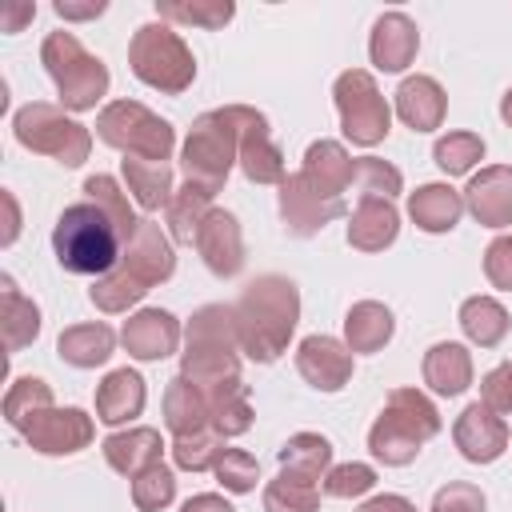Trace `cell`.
Returning <instances> with one entry per match:
<instances>
[{
  "label": "cell",
  "instance_id": "1",
  "mask_svg": "<svg viewBox=\"0 0 512 512\" xmlns=\"http://www.w3.org/2000/svg\"><path fill=\"white\" fill-rule=\"evenodd\" d=\"M232 316H236L240 352L248 360L272 364L288 348L292 328L300 320V292L288 276H260L244 288Z\"/></svg>",
  "mask_w": 512,
  "mask_h": 512
},
{
  "label": "cell",
  "instance_id": "2",
  "mask_svg": "<svg viewBox=\"0 0 512 512\" xmlns=\"http://www.w3.org/2000/svg\"><path fill=\"white\" fill-rule=\"evenodd\" d=\"M52 248H56V260L64 272L72 276H108L116 264H120V252H124V240L116 232V224L92 204H68L52 228Z\"/></svg>",
  "mask_w": 512,
  "mask_h": 512
},
{
  "label": "cell",
  "instance_id": "3",
  "mask_svg": "<svg viewBox=\"0 0 512 512\" xmlns=\"http://www.w3.org/2000/svg\"><path fill=\"white\" fill-rule=\"evenodd\" d=\"M240 336L236 316L224 304H204L188 328H184V364L180 376H188L196 388L212 392L228 380H240Z\"/></svg>",
  "mask_w": 512,
  "mask_h": 512
},
{
  "label": "cell",
  "instance_id": "4",
  "mask_svg": "<svg viewBox=\"0 0 512 512\" xmlns=\"http://www.w3.org/2000/svg\"><path fill=\"white\" fill-rule=\"evenodd\" d=\"M440 432V412L420 388H392L376 424L368 428V448L376 460L400 468Z\"/></svg>",
  "mask_w": 512,
  "mask_h": 512
},
{
  "label": "cell",
  "instance_id": "5",
  "mask_svg": "<svg viewBox=\"0 0 512 512\" xmlns=\"http://www.w3.org/2000/svg\"><path fill=\"white\" fill-rule=\"evenodd\" d=\"M236 160H240V116H236V104L196 116V124H192V132L184 140V156H180L188 184H196V188L216 196Z\"/></svg>",
  "mask_w": 512,
  "mask_h": 512
},
{
  "label": "cell",
  "instance_id": "6",
  "mask_svg": "<svg viewBox=\"0 0 512 512\" xmlns=\"http://www.w3.org/2000/svg\"><path fill=\"white\" fill-rule=\"evenodd\" d=\"M40 60L60 92V104L72 112H88L96 108V100L108 92V68L104 60H96L72 32H48Z\"/></svg>",
  "mask_w": 512,
  "mask_h": 512
},
{
  "label": "cell",
  "instance_id": "7",
  "mask_svg": "<svg viewBox=\"0 0 512 512\" xmlns=\"http://www.w3.org/2000/svg\"><path fill=\"white\" fill-rule=\"evenodd\" d=\"M128 64H132L136 80H144L148 88H160L168 96L184 92L196 80V60H192L188 44L164 20L136 28V36L128 44Z\"/></svg>",
  "mask_w": 512,
  "mask_h": 512
},
{
  "label": "cell",
  "instance_id": "8",
  "mask_svg": "<svg viewBox=\"0 0 512 512\" xmlns=\"http://www.w3.org/2000/svg\"><path fill=\"white\" fill-rule=\"evenodd\" d=\"M12 128H16V140H20L24 148H32V152H40V156H52V160L64 164V168L84 164L88 152H92L88 128L76 124L72 116H64L56 104H44V100L24 104V108L16 112V120H12Z\"/></svg>",
  "mask_w": 512,
  "mask_h": 512
},
{
  "label": "cell",
  "instance_id": "9",
  "mask_svg": "<svg viewBox=\"0 0 512 512\" xmlns=\"http://www.w3.org/2000/svg\"><path fill=\"white\" fill-rule=\"evenodd\" d=\"M96 136L112 148H120L124 156H144V160H168L176 132L168 120H160L156 112H148L136 100H116L96 116Z\"/></svg>",
  "mask_w": 512,
  "mask_h": 512
},
{
  "label": "cell",
  "instance_id": "10",
  "mask_svg": "<svg viewBox=\"0 0 512 512\" xmlns=\"http://www.w3.org/2000/svg\"><path fill=\"white\" fill-rule=\"evenodd\" d=\"M336 112H340V128L352 144L360 148H372L388 136V124H392V112H388V100L380 96L372 72L364 68H348L336 76Z\"/></svg>",
  "mask_w": 512,
  "mask_h": 512
},
{
  "label": "cell",
  "instance_id": "11",
  "mask_svg": "<svg viewBox=\"0 0 512 512\" xmlns=\"http://www.w3.org/2000/svg\"><path fill=\"white\" fill-rule=\"evenodd\" d=\"M336 216H344V200L320 192L304 172L284 176V184H280V220L292 236H316Z\"/></svg>",
  "mask_w": 512,
  "mask_h": 512
},
{
  "label": "cell",
  "instance_id": "12",
  "mask_svg": "<svg viewBox=\"0 0 512 512\" xmlns=\"http://www.w3.org/2000/svg\"><path fill=\"white\" fill-rule=\"evenodd\" d=\"M92 436H96V428H92V416L88 412H80V408H56V404L44 408V412H36L28 420V428H24V440L36 452H44V456H72V452L88 448Z\"/></svg>",
  "mask_w": 512,
  "mask_h": 512
},
{
  "label": "cell",
  "instance_id": "13",
  "mask_svg": "<svg viewBox=\"0 0 512 512\" xmlns=\"http://www.w3.org/2000/svg\"><path fill=\"white\" fill-rule=\"evenodd\" d=\"M136 284L152 288V284H164L172 272H176V256H172V240L160 232L156 220H140L136 236L124 244L120 252V264Z\"/></svg>",
  "mask_w": 512,
  "mask_h": 512
},
{
  "label": "cell",
  "instance_id": "14",
  "mask_svg": "<svg viewBox=\"0 0 512 512\" xmlns=\"http://www.w3.org/2000/svg\"><path fill=\"white\" fill-rule=\"evenodd\" d=\"M236 116H240V168H244V176L252 184H284V156L272 144L268 120L244 104H236Z\"/></svg>",
  "mask_w": 512,
  "mask_h": 512
},
{
  "label": "cell",
  "instance_id": "15",
  "mask_svg": "<svg viewBox=\"0 0 512 512\" xmlns=\"http://www.w3.org/2000/svg\"><path fill=\"white\" fill-rule=\"evenodd\" d=\"M296 372L320 392H340L352 380V348L336 336H304L296 348Z\"/></svg>",
  "mask_w": 512,
  "mask_h": 512
},
{
  "label": "cell",
  "instance_id": "16",
  "mask_svg": "<svg viewBox=\"0 0 512 512\" xmlns=\"http://www.w3.org/2000/svg\"><path fill=\"white\" fill-rule=\"evenodd\" d=\"M452 440H456V448H460L464 460H472V464H492V460L508 448V424H504V416H496L488 404L476 400V404H468V408L456 416Z\"/></svg>",
  "mask_w": 512,
  "mask_h": 512
},
{
  "label": "cell",
  "instance_id": "17",
  "mask_svg": "<svg viewBox=\"0 0 512 512\" xmlns=\"http://www.w3.org/2000/svg\"><path fill=\"white\" fill-rule=\"evenodd\" d=\"M196 252H200V260L208 264L212 276L232 280V276L244 268V236H240L236 216L212 208L208 220H204L200 232H196Z\"/></svg>",
  "mask_w": 512,
  "mask_h": 512
},
{
  "label": "cell",
  "instance_id": "18",
  "mask_svg": "<svg viewBox=\"0 0 512 512\" xmlns=\"http://www.w3.org/2000/svg\"><path fill=\"white\" fill-rule=\"evenodd\" d=\"M120 344L136 360H164L180 344V320L172 312H164V308H140L136 316L124 320Z\"/></svg>",
  "mask_w": 512,
  "mask_h": 512
},
{
  "label": "cell",
  "instance_id": "19",
  "mask_svg": "<svg viewBox=\"0 0 512 512\" xmlns=\"http://www.w3.org/2000/svg\"><path fill=\"white\" fill-rule=\"evenodd\" d=\"M464 208L484 224V228H504L512 224V168L492 164L480 168L468 188H464Z\"/></svg>",
  "mask_w": 512,
  "mask_h": 512
},
{
  "label": "cell",
  "instance_id": "20",
  "mask_svg": "<svg viewBox=\"0 0 512 512\" xmlns=\"http://www.w3.org/2000/svg\"><path fill=\"white\" fill-rule=\"evenodd\" d=\"M420 48V32L404 12H384L372 24V40H368V56L380 72H404L416 60Z\"/></svg>",
  "mask_w": 512,
  "mask_h": 512
},
{
  "label": "cell",
  "instance_id": "21",
  "mask_svg": "<svg viewBox=\"0 0 512 512\" xmlns=\"http://www.w3.org/2000/svg\"><path fill=\"white\" fill-rule=\"evenodd\" d=\"M448 112V96L432 76H408L396 88V116L412 128V132H432L444 124Z\"/></svg>",
  "mask_w": 512,
  "mask_h": 512
},
{
  "label": "cell",
  "instance_id": "22",
  "mask_svg": "<svg viewBox=\"0 0 512 512\" xmlns=\"http://www.w3.org/2000/svg\"><path fill=\"white\" fill-rule=\"evenodd\" d=\"M164 424L172 436H192L212 424V404L208 392L196 388L188 376H172L164 388Z\"/></svg>",
  "mask_w": 512,
  "mask_h": 512
},
{
  "label": "cell",
  "instance_id": "23",
  "mask_svg": "<svg viewBox=\"0 0 512 512\" xmlns=\"http://www.w3.org/2000/svg\"><path fill=\"white\" fill-rule=\"evenodd\" d=\"M400 232V212L392 200H356L348 220V244L360 252H384Z\"/></svg>",
  "mask_w": 512,
  "mask_h": 512
},
{
  "label": "cell",
  "instance_id": "24",
  "mask_svg": "<svg viewBox=\"0 0 512 512\" xmlns=\"http://www.w3.org/2000/svg\"><path fill=\"white\" fill-rule=\"evenodd\" d=\"M100 448H104L108 468H116L120 476H140L144 468L160 464L164 440L156 428H128V432H112Z\"/></svg>",
  "mask_w": 512,
  "mask_h": 512
},
{
  "label": "cell",
  "instance_id": "25",
  "mask_svg": "<svg viewBox=\"0 0 512 512\" xmlns=\"http://www.w3.org/2000/svg\"><path fill=\"white\" fill-rule=\"evenodd\" d=\"M144 412V380L132 368H116L104 376V384L96 388V420L104 424H128L132 416Z\"/></svg>",
  "mask_w": 512,
  "mask_h": 512
},
{
  "label": "cell",
  "instance_id": "26",
  "mask_svg": "<svg viewBox=\"0 0 512 512\" xmlns=\"http://www.w3.org/2000/svg\"><path fill=\"white\" fill-rule=\"evenodd\" d=\"M300 172H304L320 192L344 200V192L352 188V172H356V164H352V156L344 152V144H336V140H316V144H308V152H304V168H300Z\"/></svg>",
  "mask_w": 512,
  "mask_h": 512
},
{
  "label": "cell",
  "instance_id": "27",
  "mask_svg": "<svg viewBox=\"0 0 512 512\" xmlns=\"http://www.w3.org/2000/svg\"><path fill=\"white\" fill-rule=\"evenodd\" d=\"M424 384L436 392V396H460L468 384H472V356L464 344H432L424 352Z\"/></svg>",
  "mask_w": 512,
  "mask_h": 512
},
{
  "label": "cell",
  "instance_id": "28",
  "mask_svg": "<svg viewBox=\"0 0 512 512\" xmlns=\"http://www.w3.org/2000/svg\"><path fill=\"white\" fill-rule=\"evenodd\" d=\"M0 332L8 352H20L40 336V308L12 284V276L0 280Z\"/></svg>",
  "mask_w": 512,
  "mask_h": 512
},
{
  "label": "cell",
  "instance_id": "29",
  "mask_svg": "<svg viewBox=\"0 0 512 512\" xmlns=\"http://www.w3.org/2000/svg\"><path fill=\"white\" fill-rule=\"evenodd\" d=\"M464 212V196L448 184H424L408 196V216L424 232H452Z\"/></svg>",
  "mask_w": 512,
  "mask_h": 512
},
{
  "label": "cell",
  "instance_id": "30",
  "mask_svg": "<svg viewBox=\"0 0 512 512\" xmlns=\"http://www.w3.org/2000/svg\"><path fill=\"white\" fill-rule=\"evenodd\" d=\"M124 180H128V192L136 196V204L144 212H156V208H168L172 204V168L168 160H144V156H124Z\"/></svg>",
  "mask_w": 512,
  "mask_h": 512
},
{
  "label": "cell",
  "instance_id": "31",
  "mask_svg": "<svg viewBox=\"0 0 512 512\" xmlns=\"http://www.w3.org/2000/svg\"><path fill=\"white\" fill-rule=\"evenodd\" d=\"M112 348H116V336H112V328L100 324V320H92V324H72V328H64L60 340H56L60 360L72 364V368H96V364H104V360L112 356Z\"/></svg>",
  "mask_w": 512,
  "mask_h": 512
},
{
  "label": "cell",
  "instance_id": "32",
  "mask_svg": "<svg viewBox=\"0 0 512 512\" xmlns=\"http://www.w3.org/2000/svg\"><path fill=\"white\" fill-rule=\"evenodd\" d=\"M392 312L380 300H360L344 316V340L352 352H380L392 340Z\"/></svg>",
  "mask_w": 512,
  "mask_h": 512
},
{
  "label": "cell",
  "instance_id": "33",
  "mask_svg": "<svg viewBox=\"0 0 512 512\" xmlns=\"http://www.w3.org/2000/svg\"><path fill=\"white\" fill-rule=\"evenodd\" d=\"M460 328L472 344L480 348H496L504 336H508V312L500 300L492 296H468L460 304Z\"/></svg>",
  "mask_w": 512,
  "mask_h": 512
},
{
  "label": "cell",
  "instance_id": "34",
  "mask_svg": "<svg viewBox=\"0 0 512 512\" xmlns=\"http://www.w3.org/2000/svg\"><path fill=\"white\" fill-rule=\"evenodd\" d=\"M208 404H212V432L216 436H240L252 428V400H248V388L240 380L212 388Z\"/></svg>",
  "mask_w": 512,
  "mask_h": 512
},
{
  "label": "cell",
  "instance_id": "35",
  "mask_svg": "<svg viewBox=\"0 0 512 512\" xmlns=\"http://www.w3.org/2000/svg\"><path fill=\"white\" fill-rule=\"evenodd\" d=\"M280 468L296 472L304 480H324V472L332 468V444L324 436H316V432H296L280 448Z\"/></svg>",
  "mask_w": 512,
  "mask_h": 512
},
{
  "label": "cell",
  "instance_id": "36",
  "mask_svg": "<svg viewBox=\"0 0 512 512\" xmlns=\"http://www.w3.org/2000/svg\"><path fill=\"white\" fill-rule=\"evenodd\" d=\"M208 212H212V192H204L196 184H184L172 196V204H168V232H172V240L176 244H196V232L208 220Z\"/></svg>",
  "mask_w": 512,
  "mask_h": 512
},
{
  "label": "cell",
  "instance_id": "37",
  "mask_svg": "<svg viewBox=\"0 0 512 512\" xmlns=\"http://www.w3.org/2000/svg\"><path fill=\"white\" fill-rule=\"evenodd\" d=\"M164 24H196V28H224L232 20V0H156Z\"/></svg>",
  "mask_w": 512,
  "mask_h": 512
},
{
  "label": "cell",
  "instance_id": "38",
  "mask_svg": "<svg viewBox=\"0 0 512 512\" xmlns=\"http://www.w3.org/2000/svg\"><path fill=\"white\" fill-rule=\"evenodd\" d=\"M84 196L116 224V232H120V240L128 244L132 236H136V228H140V220L132 216V208H128V196L120 192V184L112 180V176H88L84 180Z\"/></svg>",
  "mask_w": 512,
  "mask_h": 512
},
{
  "label": "cell",
  "instance_id": "39",
  "mask_svg": "<svg viewBox=\"0 0 512 512\" xmlns=\"http://www.w3.org/2000/svg\"><path fill=\"white\" fill-rule=\"evenodd\" d=\"M320 508V492L316 480H304L296 472H284L264 488V512H316Z\"/></svg>",
  "mask_w": 512,
  "mask_h": 512
},
{
  "label": "cell",
  "instance_id": "40",
  "mask_svg": "<svg viewBox=\"0 0 512 512\" xmlns=\"http://www.w3.org/2000/svg\"><path fill=\"white\" fill-rule=\"evenodd\" d=\"M44 408H52V388H48L40 376H20V380H12L8 396H4V420H8L16 432H24L28 420H32L36 412H44Z\"/></svg>",
  "mask_w": 512,
  "mask_h": 512
},
{
  "label": "cell",
  "instance_id": "41",
  "mask_svg": "<svg viewBox=\"0 0 512 512\" xmlns=\"http://www.w3.org/2000/svg\"><path fill=\"white\" fill-rule=\"evenodd\" d=\"M352 188H356L360 200H392V196L404 188V176H400V168H392L388 160L364 156V160H356Z\"/></svg>",
  "mask_w": 512,
  "mask_h": 512
},
{
  "label": "cell",
  "instance_id": "42",
  "mask_svg": "<svg viewBox=\"0 0 512 512\" xmlns=\"http://www.w3.org/2000/svg\"><path fill=\"white\" fill-rule=\"evenodd\" d=\"M432 156H436L440 172L464 176V172H472V168L484 160V140H480L476 132H448V136L436 140Z\"/></svg>",
  "mask_w": 512,
  "mask_h": 512
},
{
  "label": "cell",
  "instance_id": "43",
  "mask_svg": "<svg viewBox=\"0 0 512 512\" xmlns=\"http://www.w3.org/2000/svg\"><path fill=\"white\" fill-rule=\"evenodd\" d=\"M220 456H224V436H216V432H192V436L172 440V460L184 472H208V468H216Z\"/></svg>",
  "mask_w": 512,
  "mask_h": 512
},
{
  "label": "cell",
  "instance_id": "44",
  "mask_svg": "<svg viewBox=\"0 0 512 512\" xmlns=\"http://www.w3.org/2000/svg\"><path fill=\"white\" fill-rule=\"evenodd\" d=\"M172 496H176V476H172V468L164 460L144 468L140 476H132V504L140 512H160V508L172 504Z\"/></svg>",
  "mask_w": 512,
  "mask_h": 512
},
{
  "label": "cell",
  "instance_id": "45",
  "mask_svg": "<svg viewBox=\"0 0 512 512\" xmlns=\"http://www.w3.org/2000/svg\"><path fill=\"white\" fill-rule=\"evenodd\" d=\"M144 292H148V288L136 284L124 268H112L108 276H100V280L88 288V296H92V304H96L100 312H128Z\"/></svg>",
  "mask_w": 512,
  "mask_h": 512
},
{
  "label": "cell",
  "instance_id": "46",
  "mask_svg": "<svg viewBox=\"0 0 512 512\" xmlns=\"http://www.w3.org/2000/svg\"><path fill=\"white\" fill-rule=\"evenodd\" d=\"M216 480L224 484V492H252L256 488V480H260V464H256V456H248V452H240V448H224V456L216 460Z\"/></svg>",
  "mask_w": 512,
  "mask_h": 512
},
{
  "label": "cell",
  "instance_id": "47",
  "mask_svg": "<svg viewBox=\"0 0 512 512\" xmlns=\"http://www.w3.org/2000/svg\"><path fill=\"white\" fill-rule=\"evenodd\" d=\"M376 484V472L368 464H336L324 472V496H336V500H352V496H364L368 488Z\"/></svg>",
  "mask_w": 512,
  "mask_h": 512
},
{
  "label": "cell",
  "instance_id": "48",
  "mask_svg": "<svg viewBox=\"0 0 512 512\" xmlns=\"http://www.w3.org/2000/svg\"><path fill=\"white\" fill-rule=\"evenodd\" d=\"M480 404H488L496 416H512V360L496 364L480 380Z\"/></svg>",
  "mask_w": 512,
  "mask_h": 512
},
{
  "label": "cell",
  "instance_id": "49",
  "mask_svg": "<svg viewBox=\"0 0 512 512\" xmlns=\"http://www.w3.org/2000/svg\"><path fill=\"white\" fill-rule=\"evenodd\" d=\"M432 512H484V492L468 480H452L436 492Z\"/></svg>",
  "mask_w": 512,
  "mask_h": 512
},
{
  "label": "cell",
  "instance_id": "50",
  "mask_svg": "<svg viewBox=\"0 0 512 512\" xmlns=\"http://www.w3.org/2000/svg\"><path fill=\"white\" fill-rule=\"evenodd\" d=\"M484 276H488L496 288L512 292V236H496V240L484 248Z\"/></svg>",
  "mask_w": 512,
  "mask_h": 512
},
{
  "label": "cell",
  "instance_id": "51",
  "mask_svg": "<svg viewBox=\"0 0 512 512\" xmlns=\"http://www.w3.org/2000/svg\"><path fill=\"white\" fill-rule=\"evenodd\" d=\"M108 4L104 0H88V4H76V0H56V16L60 20H92L100 16Z\"/></svg>",
  "mask_w": 512,
  "mask_h": 512
},
{
  "label": "cell",
  "instance_id": "52",
  "mask_svg": "<svg viewBox=\"0 0 512 512\" xmlns=\"http://www.w3.org/2000/svg\"><path fill=\"white\" fill-rule=\"evenodd\" d=\"M356 512H416V504H412V500H404V496H392V492H384V496H372V500H364Z\"/></svg>",
  "mask_w": 512,
  "mask_h": 512
},
{
  "label": "cell",
  "instance_id": "53",
  "mask_svg": "<svg viewBox=\"0 0 512 512\" xmlns=\"http://www.w3.org/2000/svg\"><path fill=\"white\" fill-rule=\"evenodd\" d=\"M180 512H236V508H232L224 496H216V492H200V496H192Z\"/></svg>",
  "mask_w": 512,
  "mask_h": 512
},
{
  "label": "cell",
  "instance_id": "54",
  "mask_svg": "<svg viewBox=\"0 0 512 512\" xmlns=\"http://www.w3.org/2000/svg\"><path fill=\"white\" fill-rule=\"evenodd\" d=\"M32 16H36V4H20V8H4L0 20H4V32H16V28H20L24 20H32Z\"/></svg>",
  "mask_w": 512,
  "mask_h": 512
},
{
  "label": "cell",
  "instance_id": "55",
  "mask_svg": "<svg viewBox=\"0 0 512 512\" xmlns=\"http://www.w3.org/2000/svg\"><path fill=\"white\" fill-rule=\"evenodd\" d=\"M0 200H4V212H8V232H4V244H12V240H16V228H20V212H16L12 192H4Z\"/></svg>",
  "mask_w": 512,
  "mask_h": 512
},
{
  "label": "cell",
  "instance_id": "56",
  "mask_svg": "<svg viewBox=\"0 0 512 512\" xmlns=\"http://www.w3.org/2000/svg\"><path fill=\"white\" fill-rule=\"evenodd\" d=\"M500 116H504V124L512 128V88H508V92L500 96Z\"/></svg>",
  "mask_w": 512,
  "mask_h": 512
}]
</instances>
